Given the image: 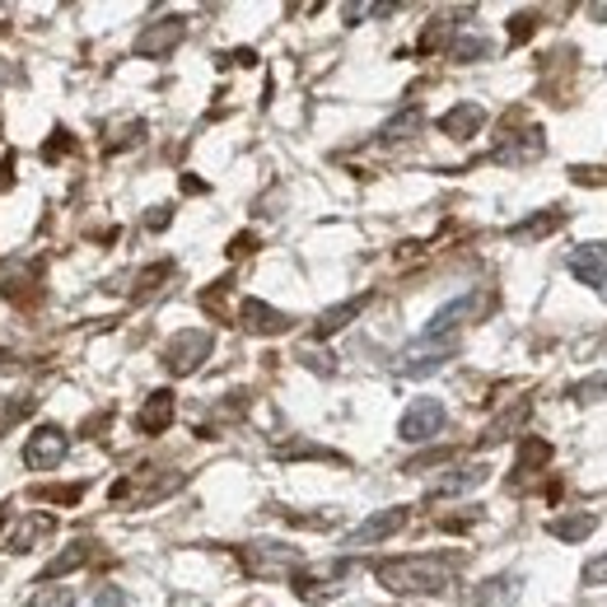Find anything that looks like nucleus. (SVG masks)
<instances>
[{
    "instance_id": "nucleus-1",
    "label": "nucleus",
    "mask_w": 607,
    "mask_h": 607,
    "mask_svg": "<svg viewBox=\"0 0 607 607\" xmlns=\"http://www.w3.org/2000/svg\"><path fill=\"white\" fill-rule=\"evenodd\" d=\"M374 575L393 594H440V588L454 584V561L444 557H393L378 561Z\"/></svg>"
},
{
    "instance_id": "nucleus-2",
    "label": "nucleus",
    "mask_w": 607,
    "mask_h": 607,
    "mask_svg": "<svg viewBox=\"0 0 607 607\" xmlns=\"http://www.w3.org/2000/svg\"><path fill=\"white\" fill-rule=\"evenodd\" d=\"M238 561L253 580H285L304 565L300 547H285V542H248V547H238Z\"/></svg>"
},
{
    "instance_id": "nucleus-3",
    "label": "nucleus",
    "mask_w": 607,
    "mask_h": 607,
    "mask_svg": "<svg viewBox=\"0 0 607 607\" xmlns=\"http://www.w3.org/2000/svg\"><path fill=\"white\" fill-rule=\"evenodd\" d=\"M486 308H491V294H486V290H467V294H458V300H448V304L440 308V314L425 323V332H421V337L454 341V337H458V327H463V323H477V318L486 314Z\"/></svg>"
},
{
    "instance_id": "nucleus-4",
    "label": "nucleus",
    "mask_w": 607,
    "mask_h": 607,
    "mask_svg": "<svg viewBox=\"0 0 607 607\" xmlns=\"http://www.w3.org/2000/svg\"><path fill=\"white\" fill-rule=\"evenodd\" d=\"M458 355V337L454 341H435V337H416L402 355H397V374L402 378H425V374H435L444 370L448 360Z\"/></svg>"
},
{
    "instance_id": "nucleus-5",
    "label": "nucleus",
    "mask_w": 607,
    "mask_h": 607,
    "mask_svg": "<svg viewBox=\"0 0 607 607\" xmlns=\"http://www.w3.org/2000/svg\"><path fill=\"white\" fill-rule=\"evenodd\" d=\"M211 351H215V337L206 332V327H187V332H178L164 346V364H168V374L183 378V374H197Z\"/></svg>"
},
{
    "instance_id": "nucleus-6",
    "label": "nucleus",
    "mask_w": 607,
    "mask_h": 607,
    "mask_svg": "<svg viewBox=\"0 0 607 607\" xmlns=\"http://www.w3.org/2000/svg\"><path fill=\"white\" fill-rule=\"evenodd\" d=\"M448 421V411L440 397H416V402L402 411V425H397V435H402L407 444H430L440 440V430Z\"/></svg>"
},
{
    "instance_id": "nucleus-7",
    "label": "nucleus",
    "mask_w": 607,
    "mask_h": 607,
    "mask_svg": "<svg viewBox=\"0 0 607 607\" xmlns=\"http://www.w3.org/2000/svg\"><path fill=\"white\" fill-rule=\"evenodd\" d=\"M66 454H71V435H66L61 425H38L24 444V467L33 472H51V467H61Z\"/></svg>"
},
{
    "instance_id": "nucleus-8",
    "label": "nucleus",
    "mask_w": 607,
    "mask_h": 607,
    "mask_svg": "<svg viewBox=\"0 0 607 607\" xmlns=\"http://www.w3.org/2000/svg\"><path fill=\"white\" fill-rule=\"evenodd\" d=\"M407 510L397 505V510H378V514H370L360 528H351L346 533V551H360V547H374V542H384V537H393V533H402L407 528Z\"/></svg>"
},
{
    "instance_id": "nucleus-9",
    "label": "nucleus",
    "mask_w": 607,
    "mask_h": 607,
    "mask_svg": "<svg viewBox=\"0 0 607 607\" xmlns=\"http://www.w3.org/2000/svg\"><path fill=\"white\" fill-rule=\"evenodd\" d=\"M183 33H187V24L178 20V14H168V20H154V24L141 33V38H136V57H150V61L168 57V51L183 43Z\"/></svg>"
},
{
    "instance_id": "nucleus-10",
    "label": "nucleus",
    "mask_w": 607,
    "mask_h": 607,
    "mask_svg": "<svg viewBox=\"0 0 607 607\" xmlns=\"http://www.w3.org/2000/svg\"><path fill=\"white\" fill-rule=\"evenodd\" d=\"M57 533V518L51 514H43V510H28L20 524L10 528V537H5V551H14V557H24V551H33L43 542V537H51Z\"/></svg>"
},
{
    "instance_id": "nucleus-11",
    "label": "nucleus",
    "mask_w": 607,
    "mask_h": 607,
    "mask_svg": "<svg viewBox=\"0 0 607 607\" xmlns=\"http://www.w3.org/2000/svg\"><path fill=\"white\" fill-rule=\"evenodd\" d=\"M570 276L580 285L607 290V243H584V248L570 253Z\"/></svg>"
},
{
    "instance_id": "nucleus-12",
    "label": "nucleus",
    "mask_w": 607,
    "mask_h": 607,
    "mask_svg": "<svg viewBox=\"0 0 607 607\" xmlns=\"http://www.w3.org/2000/svg\"><path fill=\"white\" fill-rule=\"evenodd\" d=\"M547 150V141H542V127H528V131H510L505 141L495 145V164H533L537 154Z\"/></svg>"
},
{
    "instance_id": "nucleus-13",
    "label": "nucleus",
    "mask_w": 607,
    "mask_h": 607,
    "mask_svg": "<svg viewBox=\"0 0 607 607\" xmlns=\"http://www.w3.org/2000/svg\"><path fill=\"white\" fill-rule=\"evenodd\" d=\"M238 323L248 327L253 337H276V332H285V327H290V318L281 314V308H271L262 300H243L238 304Z\"/></svg>"
},
{
    "instance_id": "nucleus-14",
    "label": "nucleus",
    "mask_w": 607,
    "mask_h": 607,
    "mask_svg": "<svg viewBox=\"0 0 607 607\" xmlns=\"http://www.w3.org/2000/svg\"><path fill=\"white\" fill-rule=\"evenodd\" d=\"M33 285H38V262H33V257H5V262H0V294L24 300Z\"/></svg>"
},
{
    "instance_id": "nucleus-15",
    "label": "nucleus",
    "mask_w": 607,
    "mask_h": 607,
    "mask_svg": "<svg viewBox=\"0 0 607 607\" xmlns=\"http://www.w3.org/2000/svg\"><path fill=\"white\" fill-rule=\"evenodd\" d=\"M481 127H486V108H481V103H458V108H448L440 117V131L454 136V141H472Z\"/></svg>"
},
{
    "instance_id": "nucleus-16",
    "label": "nucleus",
    "mask_w": 607,
    "mask_h": 607,
    "mask_svg": "<svg viewBox=\"0 0 607 607\" xmlns=\"http://www.w3.org/2000/svg\"><path fill=\"white\" fill-rule=\"evenodd\" d=\"M168 425H173V393L160 388V393L145 397L141 416H136V430H141V435H164Z\"/></svg>"
},
{
    "instance_id": "nucleus-17",
    "label": "nucleus",
    "mask_w": 607,
    "mask_h": 607,
    "mask_svg": "<svg viewBox=\"0 0 607 607\" xmlns=\"http://www.w3.org/2000/svg\"><path fill=\"white\" fill-rule=\"evenodd\" d=\"M486 481V463H467V467H448V472L430 486V495H463V491H477V486Z\"/></svg>"
},
{
    "instance_id": "nucleus-18",
    "label": "nucleus",
    "mask_w": 607,
    "mask_h": 607,
    "mask_svg": "<svg viewBox=\"0 0 607 607\" xmlns=\"http://www.w3.org/2000/svg\"><path fill=\"white\" fill-rule=\"evenodd\" d=\"M364 304H370V294H355V300H346V304H337V308H327V314L318 318V327H314V337H318V341L337 337L341 327H351V323L364 314Z\"/></svg>"
},
{
    "instance_id": "nucleus-19",
    "label": "nucleus",
    "mask_w": 607,
    "mask_h": 607,
    "mask_svg": "<svg viewBox=\"0 0 607 607\" xmlns=\"http://www.w3.org/2000/svg\"><path fill=\"white\" fill-rule=\"evenodd\" d=\"M90 557H94V542H71V547L61 551V557H51V561H47V570H43V584H57V580H66V575H71V570H80V565L90 561Z\"/></svg>"
},
{
    "instance_id": "nucleus-20",
    "label": "nucleus",
    "mask_w": 607,
    "mask_h": 607,
    "mask_svg": "<svg viewBox=\"0 0 607 607\" xmlns=\"http://www.w3.org/2000/svg\"><path fill=\"white\" fill-rule=\"evenodd\" d=\"M421 127H425V113H421V108H407V113H397L384 131H378V145H402V141H411V136L421 131Z\"/></svg>"
},
{
    "instance_id": "nucleus-21",
    "label": "nucleus",
    "mask_w": 607,
    "mask_h": 607,
    "mask_svg": "<svg viewBox=\"0 0 607 607\" xmlns=\"http://www.w3.org/2000/svg\"><path fill=\"white\" fill-rule=\"evenodd\" d=\"M594 528H598V518L588 514V510H584V514H565V518H551V524H547V533H551V537H561V542H584V537L594 533Z\"/></svg>"
},
{
    "instance_id": "nucleus-22",
    "label": "nucleus",
    "mask_w": 607,
    "mask_h": 607,
    "mask_svg": "<svg viewBox=\"0 0 607 607\" xmlns=\"http://www.w3.org/2000/svg\"><path fill=\"white\" fill-rule=\"evenodd\" d=\"M542 463H551V444L537 440V435H528L524 444H518V467H514V472H518V477H533Z\"/></svg>"
},
{
    "instance_id": "nucleus-23",
    "label": "nucleus",
    "mask_w": 607,
    "mask_h": 607,
    "mask_svg": "<svg viewBox=\"0 0 607 607\" xmlns=\"http://www.w3.org/2000/svg\"><path fill=\"white\" fill-rule=\"evenodd\" d=\"M514 594H518V575H495V580H486L472 598H477L481 607H495V603H510Z\"/></svg>"
},
{
    "instance_id": "nucleus-24",
    "label": "nucleus",
    "mask_w": 607,
    "mask_h": 607,
    "mask_svg": "<svg viewBox=\"0 0 607 607\" xmlns=\"http://www.w3.org/2000/svg\"><path fill=\"white\" fill-rule=\"evenodd\" d=\"M561 224H565V211H542V215L528 220V224H514L510 238H542L551 230H561Z\"/></svg>"
},
{
    "instance_id": "nucleus-25",
    "label": "nucleus",
    "mask_w": 607,
    "mask_h": 607,
    "mask_svg": "<svg viewBox=\"0 0 607 607\" xmlns=\"http://www.w3.org/2000/svg\"><path fill=\"white\" fill-rule=\"evenodd\" d=\"M448 57H454V61H477V57H491V43L477 38V33H463L458 43H448Z\"/></svg>"
},
{
    "instance_id": "nucleus-26",
    "label": "nucleus",
    "mask_w": 607,
    "mask_h": 607,
    "mask_svg": "<svg viewBox=\"0 0 607 607\" xmlns=\"http://www.w3.org/2000/svg\"><path fill=\"white\" fill-rule=\"evenodd\" d=\"M24 607H71V594H66V588H43V594H33Z\"/></svg>"
},
{
    "instance_id": "nucleus-27",
    "label": "nucleus",
    "mask_w": 607,
    "mask_h": 607,
    "mask_svg": "<svg viewBox=\"0 0 607 607\" xmlns=\"http://www.w3.org/2000/svg\"><path fill=\"white\" fill-rule=\"evenodd\" d=\"M346 24H355V20H384V14H393V5H346Z\"/></svg>"
},
{
    "instance_id": "nucleus-28",
    "label": "nucleus",
    "mask_w": 607,
    "mask_h": 607,
    "mask_svg": "<svg viewBox=\"0 0 607 607\" xmlns=\"http://www.w3.org/2000/svg\"><path fill=\"white\" fill-rule=\"evenodd\" d=\"M33 411V402L24 397V402H10V397H0V430H5L10 421H20V416H28Z\"/></svg>"
},
{
    "instance_id": "nucleus-29",
    "label": "nucleus",
    "mask_w": 607,
    "mask_h": 607,
    "mask_svg": "<svg viewBox=\"0 0 607 607\" xmlns=\"http://www.w3.org/2000/svg\"><path fill=\"white\" fill-rule=\"evenodd\" d=\"M584 584H598V588H607V551L584 565Z\"/></svg>"
},
{
    "instance_id": "nucleus-30",
    "label": "nucleus",
    "mask_w": 607,
    "mask_h": 607,
    "mask_svg": "<svg viewBox=\"0 0 607 607\" xmlns=\"http://www.w3.org/2000/svg\"><path fill=\"white\" fill-rule=\"evenodd\" d=\"M603 393H607V374L588 378V384H580V388H575V397H580V402H588V397H603Z\"/></svg>"
},
{
    "instance_id": "nucleus-31",
    "label": "nucleus",
    "mask_w": 607,
    "mask_h": 607,
    "mask_svg": "<svg viewBox=\"0 0 607 607\" xmlns=\"http://www.w3.org/2000/svg\"><path fill=\"white\" fill-rule=\"evenodd\" d=\"M510 38H514V43L533 38V14H518V20H510Z\"/></svg>"
},
{
    "instance_id": "nucleus-32",
    "label": "nucleus",
    "mask_w": 607,
    "mask_h": 607,
    "mask_svg": "<svg viewBox=\"0 0 607 607\" xmlns=\"http://www.w3.org/2000/svg\"><path fill=\"white\" fill-rule=\"evenodd\" d=\"M145 224H150V230H164V224H168V206H154V215Z\"/></svg>"
},
{
    "instance_id": "nucleus-33",
    "label": "nucleus",
    "mask_w": 607,
    "mask_h": 607,
    "mask_svg": "<svg viewBox=\"0 0 607 607\" xmlns=\"http://www.w3.org/2000/svg\"><path fill=\"white\" fill-rule=\"evenodd\" d=\"M588 20H598V24H603V20H607V5H588Z\"/></svg>"
},
{
    "instance_id": "nucleus-34",
    "label": "nucleus",
    "mask_w": 607,
    "mask_h": 607,
    "mask_svg": "<svg viewBox=\"0 0 607 607\" xmlns=\"http://www.w3.org/2000/svg\"><path fill=\"white\" fill-rule=\"evenodd\" d=\"M5 364H10V355H5V351H0V370H5Z\"/></svg>"
},
{
    "instance_id": "nucleus-35",
    "label": "nucleus",
    "mask_w": 607,
    "mask_h": 607,
    "mask_svg": "<svg viewBox=\"0 0 607 607\" xmlns=\"http://www.w3.org/2000/svg\"><path fill=\"white\" fill-rule=\"evenodd\" d=\"M0 528H5V510H0Z\"/></svg>"
}]
</instances>
